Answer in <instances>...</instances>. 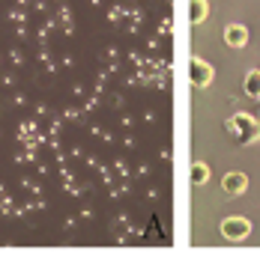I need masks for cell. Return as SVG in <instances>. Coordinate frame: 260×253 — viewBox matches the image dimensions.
<instances>
[{
	"instance_id": "3",
	"label": "cell",
	"mask_w": 260,
	"mask_h": 253,
	"mask_svg": "<svg viewBox=\"0 0 260 253\" xmlns=\"http://www.w3.org/2000/svg\"><path fill=\"white\" fill-rule=\"evenodd\" d=\"M188 80L198 87V90H204L212 83V66L204 63L201 57H191V63H188Z\"/></svg>"
},
{
	"instance_id": "8",
	"label": "cell",
	"mask_w": 260,
	"mask_h": 253,
	"mask_svg": "<svg viewBox=\"0 0 260 253\" xmlns=\"http://www.w3.org/2000/svg\"><path fill=\"white\" fill-rule=\"evenodd\" d=\"M207 179H209V167L204 161H194L191 164V182L194 185H207Z\"/></svg>"
},
{
	"instance_id": "7",
	"label": "cell",
	"mask_w": 260,
	"mask_h": 253,
	"mask_svg": "<svg viewBox=\"0 0 260 253\" xmlns=\"http://www.w3.org/2000/svg\"><path fill=\"white\" fill-rule=\"evenodd\" d=\"M207 15H209L207 0H191V6H188V18H191V24H201Z\"/></svg>"
},
{
	"instance_id": "1",
	"label": "cell",
	"mask_w": 260,
	"mask_h": 253,
	"mask_svg": "<svg viewBox=\"0 0 260 253\" xmlns=\"http://www.w3.org/2000/svg\"><path fill=\"white\" fill-rule=\"evenodd\" d=\"M228 131L234 134L239 143H251L260 137V119H254L251 113H236L234 119L228 122Z\"/></svg>"
},
{
	"instance_id": "4",
	"label": "cell",
	"mask_w": 260,
	"mask_h": 253,
	"mask_svg": "<svg viewBox=\"0 0 260 253\" xmlns=\"http://www.w3.org/2000/svg\"><path fill=\"white\" fill-rule=\"evenodd\" d=\"M224 42L231 48H245L248 45V30L242 24H228L224 27Z\"/></svg>"
},
{
	"instance_id": "5",
	"label": "cell",
	"mask_w": 260,
	"mask_h": 253,
	"mask_svg": "<svg viewBox=\"0 0 260 253\" xmlns=\"http://www.w3.org/2000/svg\"><path fill=\"white\" fill-rule=\"evenodd\" d=\"M245 188H248V176L245 173H228L221 179V191H228V194H242Z\"/></svg>"
},
{
	"instance_id": "2",
	"label": "cell",
	"mask_w": 260,
	"mask_h": 253,
	"mask_svg": "<svg viewBox=\"0 0 260 253\" xmlns=\"http://www.w3.org/2000/svg\"><path fill=\"white\" fill-rule=\"evenodd\" d=\"M221 235L228 241H245L251 235V221H245V218H228V221H221Z\"/></svg>"
},
{
	"instance_id": "6",
	"label": "cell",
	"mask_w": 260,
	"mask_h": 253,
	"mask_svg": "<svg viewBox=\"0 0 260 253\" xmlns=\"http://www.w3.org/2000/svg\"><path fill=\"white\" fill-rule=\"evenodd\" d=\"M242 90H245V96H248V99H260V69H251V72L245 75Z\"/></svg>"
}]
</instances>
